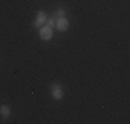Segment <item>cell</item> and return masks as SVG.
<instances>
[{
  "mask_svg": "<svg viewBox=\"0 0 130 124\" xmlns=\"http://www.w3.org/2000/svg\"><path fill=\"white\" fill-rule=\"evenodd\" d=\"M47 26H50V28H54L55 26V17H50V18H47Z\"/></svg>",
  "mask_w": 130,
  "mask_h": 124,
  "instance_id": "6",
  "label": "cell"
},
{
  "mask_svg": "<svg viewBox=\"0 0 130 124\" xmlns=\"http://www.w3.org/2000/svg\"><path fill=\"white\" fill-rule=\"evenodd\" d=\"M39 36L42 40H44V42H47V40H50L53 37V28L47 26V25H43V26H40L39 29Z\"/></svg>",
  "mask_w": 130,
  "mask_h": 124,
  "instance_id": "1",
  "label": "cell"
},
{
  "mask_svg": "<svg viewBox=\"0 0 130 124\" xmlns=\"http://www.w3.org/2000/svg\"><path fill=\"white\" fill-rule=\"evenodd\" d=\"M46 21H47V15H46V12L44 11H39L38 12V15H36V19H35V26H43V25L46 24Z\"/></svg>",
  "mask_w": 130,
  "mask_h": 124,
  "instance_id": "4",
  "label": "cell"
},
{
  "mask_svg": "<svg viewBox=\"0 0 130 124\" xmlns=\"http://www.w3.org/2000/svg\"><path fill=\"white\" fill-rule=\"evenodd\" d=\"M51 95H53V98L57 99V101L62 99V97H64V91H62V88H61L60 84H54V86L51 87Z\"/></svg>",
  "mask_w": 130,
  "mask_h": 124,
  "instance_id": "3",
  "label": "cell"
},
{
  "mask_svg": "<svg viewBox=\"0 0 130 124\" xmlns=\"http://www.w3.org/2000/svg\"><path fill=\"white\" fill-rule=\"evenodd\" d=\"M55 15H57L58 18H64L65 17V11L62 10V8H58V10L55 11Z\"/></svg>",
  "mask_w": 130,
  "mask_h": 124,
  "instance_id": "7",
  "label": "cell"
},
{
  "mask_svg": "<svg viewBox=\"0 0 130 124\" xmlns=\"http://www.w3.org/2000/svg\"><path fill=\"white\" fill-rule=\"evenodd\" d=\"M55 28H57L60 32H65V30H68V28H69V22H68L67 18H58L57 21H55Z\"/></svg>",
  "mask_w": 130,
  "mask_h": 124,
  "instance_id": "2",
  "label": "cell"
},
{
  "mask_svg": "<svg viewBox=\"0 0 130 124\" xmlns=\"http://www.w3.org/2000/svg\"><path fill=\"white\" fill-rule=\"evenodd\" d=\"M0 113L3 114L4 119H7V117L11 114V108L7 106V105H2V106H0Z\"/></svg>",
  "mask_w": 130,
  "mask_h": 124,
  "instance_id": "5",
  "label": "cell"
}]
</instances>
